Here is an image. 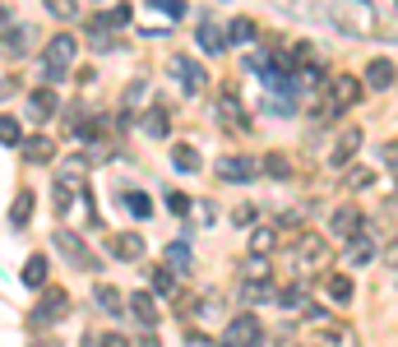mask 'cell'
Here are the masks:
<instances>
[{"mask_svg": "<svg viewBox=\"0 0 398 347\" xmlns=\"http://www.w3.org/2000/svg\"><path fill=\"white\" fill-rule=\"evenodd\" d=\"M84 176H89V162H84V157H70V162H60V171H56V209H60V213L70 209L75 190L84 185Z\"/></svg>", "mask_w": 398, "mask_h": 347, "instance_id": "6da1fadb", "label": "cell"}, {"mask_svg": "<svg viewBox=\"0 0 398 347\" xmlns=\"http://www.w3.org/2000/svg\"><path fill=\"white\" fill-rule=\"evenodd\" d=\"M70 60H75V37H56L51 46H46V79L51 84H60L65 79V70H70Z\"/></svg>", "mask_w": 398, "mask_h": 347, "instance_id": "7a4b0ae2", "label": "cell"}, {"mask_svg": "<svg viewBox=\"0 0 398 347\" xmlns=\"http://www.w3.org/2000/svg\"><path fill=\"white\" fill-rule=\"evenodd\" d=\"M357 98H361V79H352V74L333 79V84H329V107H324V112H329V116H338V112H347V107H352Z\"/></svg>", "mask_w": 398, "mask_h": 347, "instance_id": "3957f363", "label": "cell"}, {"mask_svg": "<svg viewBox=\"0 0 398 347\" xmlns=\"http://www.w3.org/2000/svg\"><path fill=\"white\" fill-rule=\"evenodd\" d=\"M167 70H172V74H176V79H181V84H186L190 93H199V89H204V84H209V74H204V65H195V60H190V56H172V60H167Z\"/></svg>", "mask_w": 398, "mask_h": 347, "instance_id": "277c9868", "label": "cell"}, {"mask_svg": "<svg viewBox=\"0 0 398 347\" xmlns=\"http://www.w3.org/2000/svg\"><path fill=\"white\" fill-rule=\"evenodd\" d=\"M65 306H70V296H65L60 287H56V292H46V296H42V306L33 310V329H46L51 320H60V315H65Z\"/></svg>", "mask_w": 398, "mask_h": 347, "instance_id": "5b68a950", "label": "cell"}, {"mask_svg": "<svg viewBox=\"0 0 398 347\" xmlns=\"http://www.w3.org/2000/svg\"><path fill=\"white\" fill-rule=\"evenodd\" d=\"M259 338H264L259 320L255 315H236L232 325H227V334H222V343H259Z\"/></svg>", "mask_w": 398, "mask_h": 347, "instance_id": "8992f818", "label": "cell"}, {"mask_svg": "<svg viewBox=\"0 0 398 347\" xmlns=\"http://www.w3.org/2000/svg\"><path fill=\"white\" fill-rule=\"evenodd\" d=\"M255 171H259V162H255V157H218V176L222 181H250Z\"/></svg>", "mask_w": 398, "mask_h": 347, "instance_id": "52a82bcc", "label": "cell"}, {"mask_svg": "<svg viewBox=\"0 0 398 347\" xmlns=\"http://www.w3.org/2000/svg\"><path fill=\"white\" fill-rule=\"evenodd\" d=\"M56 246H60V255L75 264V269H93V259H89V250H84V241H79L75 232H56Z\"/></svg>", "mask_w": 398, "mask_h": 347, "instance_id": "ba28073f", "label": "cell"}, {"mask_svg": "<svg viewBox=\"0 0 398 347\" xmlns=\"http://www.w3.org/2000/svg\"><path fill=\"white\" fill-rule=\"evenodd\" d=\"M297 259L306 264V269H310V264H324V259H329V246H324V236L306 232V236L297 241Z\"/></svg>", "mask_w": 398, "mask_h": 347, "instance_id": "9c48e42d", "label": "cell"}, {"mask_svg": "<svg viewBox=\"0 0 398 347\" xmlns=\"http://www.w3.org/2000/svg\"><path fill=\"white\" fill-rule=\"evenodd\" d=\"M357 148H361V130L352 125V130H343V135H338V144H333L329 162H333V167H343V162H352V153H357Z\"/></svg>", "mask_w": 398, "mask_h": 347, "instance_id": "30bf717a", "label": "cell"}, {"mask_svg": "<svg viewBox=\"0 0 398 347\" xmlns=\"http://www.w3.org/2000/svg\"><path fill=\"white\" fill-rule=\"evenodd\" d=\"M329 227H333L338 236H347V241H352V236H357V227H361V213H357L352 204H343V209H333Z\"/></svg>", "mask_w": 398, "mask_h": 347, "instance_id": "8fae6325", "label": "cell"}, {"mask_svg": "<svg viewBox=\"0 0 398 347\" xmlns=\"http://www.w3.org/2000/svg\"><path fill=\"white\" fill-rule=\"evenodd\" d=\"M130 315H134V320H139L144 329H153V325H158V306H153V296H148V292H134V296H130Z\"/></svg>", "mask_w": 398, "mask_h": 347, "instance_id": "7c38bea8", "label": "cell"}, {"mask_svg": "<svg viewBox=\"0 0 398 347\" xmlns=\"http://www.w3.org/2000/svg\"><path fill=\"white\" fill-rule=\"evenodd\" d=\"M199 46H204V51H227V33H222L213 19H204L199 23Z\"/></svg>", "mask_w": 398, "mask_h": 347, "instance_id": "4fadbf2b", "label": "cell"}, {"mask_svg": "<svg viewBox=\"0 0 398 347\" xmlns=\"http://www.w3.org/2000/svg\"><path fill=\"white\" fill-rule=\"evenodd\" d=\"M394 84V65L389 60H371L366 65V89H389Z\"/></svg>", "mask_w": 398, "mask_h": 347, "instance_id": "5bb4252c", "label": "cell"}, {"mask_svg": "<svg viewBox=\"0 0 398 347\" xmlns=\"http://www.w3.org/2000/svg\"><path fill=\"white\" fill-rule=\"evenodd\" d=\"M218 112H222V125H241V130H245V125H250V121H245V107H241V102L232 98V93H222Z\"/></svg>", "mask_w": 398, "mask_h": 347, "instance_id": "9a60e30c", "label": "cell"}, {"mask_svg": "<svg viewBox=\"0 0 398 347\" xmlns=\"http://www.w3.org/2000/svg\"><path fill=\"white\" fill-rule=\"evenodd\" d=\"M111 250H116V255H121V259H139V255H144V236H116V241H111Z\"/></svg>", "mask_w": 398, "mask_h": 347, "instance_id": "2e32d148", "label": "cell"}, {"mask_svg": "<svg viewBox=\"0 0 398 347\" xmlns=\"http://www.w3.org/2000/svg\"><path fill=\"white\" fill-rule=\"evenodd\" d=\"M274 246H278V232H274V227H255V232H250V255H269Z\"/></svg>", "mask_w": 398, "mask_h": 347, "instance_id": "e0dca14e", "label": "cell"}, {"mask_svg": "<svg viewBox=\"0 0 398 347\" xmlns=\"http://www.w3.org/2000/svg\"><path fill=\"white\" fill-rule=\"evenodd\" d=\"M23 282H28V287H42L46 282V255H28V264H23Z\"/></svg>", "mask_w": 398, "mask_h": 347, "instance_id": "ac0fdd59", "label": "cell"}, {"mask_svg": "<svg viewBox=\"0 0 398 347\" xmlns=\"http://www.w3.org/2000/svg\"><path fill=\"white\" fill-rule=\"evenodd\" d=\"M167 264H172L176 273H186L190 264H195V259H190V246H186V241H172V246H167Z\"/></svg>", "mask_w": 398, "mask_h": 347, "instance_id": "d6986e66", "label": "cell"}, {"mask_svg": "<svg viewBox=\"0 0 398 347\" xmlns=\"http://www.w3.org/2000/svg\"><path fill=\"white\" fill-rule=\"evenodd\" d=\"M241 296H245V301H264V296H274V282H269V278H245L241 282Z\"/></svg>", "mask_w": 398, "mask_h": 347, "instance_id": "ffe728a7", "label": "cell"}, {"mask_svg": "<svg viewBox=\"0 0 398 347\" xmlns=\"http://www.w3.org/2000/svg\"><path fill=\"white\" fill-rule=\"evenodd\" d=\"M93 296H98V306H102L107 315H121V310H125V306H121V292L107 287V282H98V292H93Z\"/></svg>", "mask_w": 398, "mask_h": 347, "instance_id": "44dd1931", "label": "cell"}, {"mask_svg": "<svg viewBox=\"0 0 398 347\" xmlns=\"http://www.w3.org/2000/svg\"><path fill=\"white\" fill-rule=\"evenodd\" d=\"M28 218H33V195H28V190H19V199L10 204V223H14V227H23Z\"/></svg>", "mask_w": 398, "mask_h": 347, "instance_id": "7402d4cb", "label": "cell"}, {"mask_svg": "<svg viewBox=\"0 0 398 347\" xmlns=\"http://www.w3.org/2000/svg\"><path fill=\"white\" fill-rule=\"evenodd\" d=\"M23 153H28V162H46V157L56 153V144L46 135H37V139H28V144H23Z\"/></svg>", "mask_w": 398, "mask_h": 347, "instance_id": "603a6c76", "label": "cell"}, {"mask_svg": "<svg viewBox=\"0 0 398 347\" xmlns=\"http://www.w3.org/2000/svg\"><path fill=\"white\" fill-rule=\"evenodd\" d=\"M371 255H375V246H371V236H361V232H357V241L347 246V264H366Z\"/></svg>", "mask_w": 398, "mask_h": 347, "instance_id": "cb8c5ba5", "label": "cell"}, {"mask_svg": "<svg viewBox=\"0 0 398 347\" xmlns=\"http://www.w3.org/2000/svg\"><path fill=\"white\" fill-rule=\"evenodd\" d=\"M172 162H176L181 171H199V153H195L190 144H176V148H172Z\"/></svg>", "mask_w": 398, "mask_h": 347, "instance_id": "d4e9b609", "label": "cell"}, {"mask_svg": "<svg viewBox=\"0 0 398 347\" xmlns=\"http://www.w3.org/2000/svg\"><path fill=\"white\" fill-rule=\"evenodd\" d=\"M144 130H148V135H153V139H162L167 130H172V121H167V112H162V107H158V112H148V116H144Z\"/></svg>", "mask_w": 398, "mask_h": 347, "instance_id": "484cf974", "label": "cell"}, {"mask_svg": "<svg viewBox=\"0 0 398 347\" xmlns=\"http://www.w3.org/2000/svg\"><path fill=\"white\" fill-rule=\"evenodd\" d=\"M125 213H130V218H148V213H153V204H148L139 190H130V195H125Z\"/></svg>", "mask_w": 398, "mask_h": 347, "instance_id": "4316f807", "label": "cell"}, {"mask_svg": "<svg viewBox=\"0 0 398 347\" xmlns=\"http://www.w3.org/2000/svg\"><path fill=\"white\" fill-rule=\"evenodd\" d=\"M148 10H158L162 19H181L186 14V0H148Z\"/></svg>", "mask_w": 398, "mask_h": 347, "instance_id": "83f0119b", "label": "cell"}, {"mask_svg": "<svg viewBox=\"0 0 398 347\" xmlns=\"http://www.w3.org/2000/svg\"><path fill=\"white\" fill-rule=\"evenodd\" d=\"M329 296H333V301H352V278L333 273V278H329Z\"/></svg>", "mask_w": 398, "mask_h": 347, "instance_id": "f1b7e54d", "label": "cell"}, {"mask_svg": "<svg viewBox=\"0 0 398 347\" xmlns=\"http://www.w3.org/2000/svg\"><path fill=\"white\" fill-rule=\"evenodd\" d=\"M28 107H33V116H37V121H42V116H51V107H56V93H33V102H28Z\"/></svg>", "mask_w": 398, "mask_h": 347, "instance_id": "f546056e", "label": "cell"}, {"mask_svg": "<svg viewBox=\"0 0 398 347\" xmlns=\"http://www.w3.org/2000/svg\"><path fill=\"white\" fill-rule=\"evenodd\" d=\"M250 37H255V23L250 19H236L232 28H227V42H250Z\"/></svg>", "mask_w": 398, "mask_h": 347, "instance_id": "4dcf8cb0", "label": "cell"}, {"mask_svg": "<svg viewBox=\"0 0 398 347\" xmlns=\"http://www.w3.org/2000/svg\"><path fill=\"white\" fill-rule=\"evenodd\" d=\"M264 171H269V176H288V171H292V162H288L283 153H269V157H264Z\"/></svg>", "mask_w": 398, "mask_h": 347, "instance_id": "1f68e13d", "label": "cell"}, {"mask_svg": "<svg viewBox=\"0 0 398 347\" xmlns=\"http://www.w3.org/2000/svg\"><path fill=\"white\" fill-rule=\"evenodd\" d=\"M264 112H274V116H292V98H288V93H283V98H278V93H269Z\"/></svg>", "mask_w": 398, "mask_h": 347, "instance_id": "d6a6232c", "label": "cell"}, {"mask_svg": "<svg viewBox=\"0 0 398 347\" xmlns=\"http://www.w3.org/2000/svg\"><path fill=\"white\" fill-rule=\"evenodd\" d=\"M46 10L60 14V19H75V14H79V0H46Z\"/></svg>", "mask_w": 398, "mask_h": 347, "instance_id": "836d02e7", "label": "cell"}, {"mask_svg": "<svg viewBox=\"0 0 398 347\" xmlns=\"http://www.w3.org/2000/svg\"><path fill=\"white\" fill-rule=\"evenodd\" d=\"M172 287H176V273H167V269H153V292H162V296H167V292H172Z\"/></svg>", "mask_w": 398, "mask_h": 347, "instance_id": "e575fe53", "label": "cell"}, {"mask_svg": "<svg viewBox=\"0 0 398 347\" xmlns=\"http://www.w3.org/2000/svg\"><path fill=\"white\" fill-rule=\"evenodd\" d=\"M0 139H5V144H19V121H14V116H5V121H0Z\"/></svg>", "mask_w": 398, "mask_h": 347, "instance_id": "d590c367", "label": "cell"}, {"mask_svg": "<svg viewBox=\"0 0 398 347\" xmlns=\"http://www.w3.org/2000/svg\"><path fill=\"white\" fill-rule=\"evenodd\" d=\"M167 209H172V213H190V199L181 190H167Z\"/></svg>", "mask_w": 398, "mask_h": 347, "instance_id": "8d00e7d4", "label": "cell"}, {"mask_svg": "<svg viewBox=\"0 0 398 347\" xmlns=\"http://www.w3.org/2000/svg\"><path fill=\"white\" fill-rule=\"evenodd\" d=\"M283 301H288L292 310H297V306H306V287H288V292H283Z\"/></svg>", "mask_w": 398, "mask_h": 347, "instance_id": "74e56055", "label": "cell"}]
</instances>
